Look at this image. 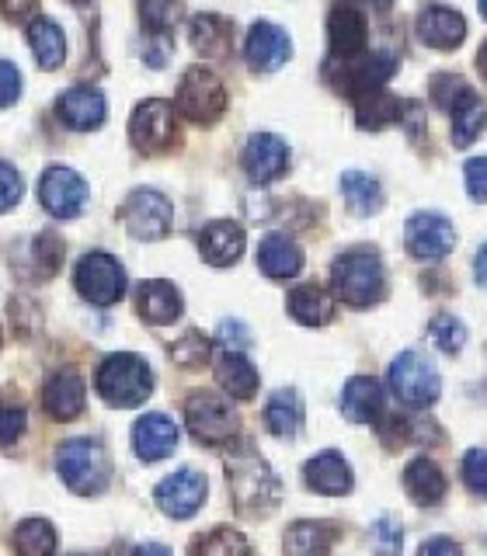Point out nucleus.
Returning a JSON list of instances; mask_svg holds the SVG:
<instances>
[{
	"instance_id": "40",
	"label": "nucleus",
	"mask_w": 487,
	"mask_h": 556,
	"mask_svg": "<svg viewBox=\"0 0 487 556\" xmlns=\"http://www.w3.org/2000/svg\"><path fill=\"white\" fill-rule=\"evenodd\" d=\"M209 355H213V348H209L205 334H199V330H188V334H182L171 344V358L178 369H202Z\"/></svg>"
},
{
	"instance_id": "18",
	"label": "nucleus",
	"mask_w": 487,
	"mask_h": 556,
	"mask_svg": "<svg viewBox=\"0 0 487 556\" xmlns=\"http://www.w3.org/2000/svg\"><path fill=\"white\" fill-rule=\"evenodd\" d=\"M104 112H109V104H104V94L91 84H77L70 87V91L57 101V115L66 129L74 132H91L104 122Z\"/></svg>"
},
{
	"instance_id": "28",
	"label": "nucleus",
	"mask_w": 487,
	"mask_h": 556,
	"mask_svg": "<svg viewBox=\"0 0 487 556\" xmlns=\"http://www.w3.org/2000/svg\"><path fill=\"white\" fill-rule=\"evenodd\" d=\"M286 309L292 313L296 324L303 327H324L335 317V300H330V292L317 282H307V286H296L286 300Z\"/></svg>"
},
{
	"instance_id": "57",
	"label": "nucleus",
	"mask_w": 487,
	"mask_h": 556,
	"mask_svg": "<svg viewBox=\"0 0 487 556\" xmlns=\"http://www.w3.org/2000/svg\"><path fill=\"white\" fill-rule=\"evenodd\" d=\"M70 556H80V553H70Z\"/></svg>"
},
{
	"instance_id": "36",
	"label": "nucleus",
	"mask_w": 487,
	"mask_h": 556,
	"mask_svg": "<svg viewBox=\"0 0 487 556\" xmlns=\"http://www.w3.org/2000/svg\"><path fill=\"white\" fill-rule=\"evenodd\" d=\"M341 191H345V202L352 205V213L359 216H373L383 208V188L373 174H365V170H345Z\"/></svg>"
},
{
	"instance_id": "32",
	"label": "nucleus",
	"mask_w": 487,
	"mask_h": 556,
	"mask_svg": "<svg viewBox=\"0 0 487 556\" xmlns=\"http://www.w3.org/2000/svg\"><path fill=\"white\" fill-rule=\"evenodd\" d=\"M404 491L411 494V501L432 508V504H439L446 497V477H442V469L435 466L432 459H425V456L411 459L408 469H404Z\"/></svg>"
},
{
	"instance_id": "35",
	"label": "nucleus",
	"mask_w": 487,
	"mask_h": 556,
	"mask_svg": "<svg viewBox=\"0 0 487 556\" xmlns=\"http://www.w3.org/2000/svg\"><path fill=\"white\" fill-rule=\"evenodd\" d=\"M355 118L362 129H387L394 122L404 118V101L387 94V91H373V94H362L355 98Z\"/></svg>"
},
{
	"instance_id": "55",
	"label": "nucleus",
	"mask_w": 487,
	"mask_h": 556,
	"mask_svg": "<svg viewBox=\"0 0 487 556\" xmlns=\"http://www.w3.org/2000/svg\"><path fill=\"white\" fill-rule=\"evenodd\" d=\"M480 14L487 17V0H480Z\"/></svg>"
},
{
	"instance_id": "26",
	"label": "nucleus",
	"mask_w": 487,
	"mask_h": 556,
	"mask_svg": "<svg viewBox=\"0 0 487 556\" xmlns=\"http://www.w3.org/2000/svg\"><path fill=\"white\" fill-rule=\"evenodd\" d=\"M341 410L348 421L355 425H373L383 417V387L373 376H355L345 382L341 393Z\"/></svg>"
},
{
	"instance_id": "30",
	"label": "nucleus",
	"mask_w": 487,
	"mask_h": 556,
	"mask_svg": "<svg viewBox=\"0 0 487 556\" xmlns=\"http://www.w3.org/2000/svg\"><path fill=\"white\" fill-rule=\"evenodd\" d=\"M188 42H191V49L199 52V56L220 60V56L230 52L234 28L220 14H196V17H191V28H188Z\"/></svg>"
},
{
	"instance_id": "47",
	"label": "nucleus",
	"mask_w": 487,
	"mask_h": 556,
	"mask_svg": "<svg viewBox=\"0 0 487 556\" xmlns=\"http://www.w3.org/2000/svg\"><path fill=\"white\" fill-rule=\"evenodd\" d=\"M373 535H376V546L383 556H397L400 553V526L394 518H379L373 526Z\"/></svg>"
},
{
	"instance_id": "41",
	"label": "nucleus",
	"mask_w": 487,
	"mask_h": 556,
	"mask_svg": "<svg viewBox=\"0 0 487 556\" xmlns=\"http://www.w3.org/2000/svg\"><path fill=\"white\" fill-rule=\"evenodd\" d=\"M32 265L35 278H52L63 265V240L57 233H39L32 240Z\"/></svg>"
},
{
	"instance_id": "34",
	"label": "nucleus",
	"mask_w": 487,
	"mask_h": 556,
	"mask_svg": "<svg viewBox=\"0 0 487 556\" xmlns=\"http://www.w3.org/2000/svg\"><path fill=\"white\" fill-rule=\"evenodd\" d=\"M265 425L275 439H292L303 425V400L296 390H275L265 404Z\"/></svg>"
},
{
	"instance_id": "4",
	"label": "nucleus",
	"mask_w": 487,
	"mask_h": 556,
	"mask_svg": "<svg viewBox=\"0 0 487 556\" xmlns=\"http://www.w3.org/2000/svg\"><path fill=\"white\" fill-rule=\"evenodd\" d=\"M57 473L74 494L95 497L112 480V459L95 439H70L57 452Z\"/></svg>"
},
{
	"instance_id": "24",
	"label": "nucleus",
	"mask_w": 487,
	"mask_h": 556,
	"mask_svg": "<svg viewBox=\"0 0 487 556\" xmlns=\"http://www.w3.org/2000/svg\"><path fill=\"white\" fill-rule=\"evenodd\" d=\"M303 480L310 491L327 494V497H341L352 491V466L345 463L338 452H321L303 466Z\"/></svg>"
},
{
	"instance_id": "56",
	"label": "nucleus",
	"mask_w": 487,
	"mask_h": 556,
	"mask_svg": "<svg viewBox=\"0 0 487 556\" xmlns=\"http://www.w3.org/2000/svg\"><path fill=\"white\" fill-rule=\"evenodd\" d=\"M70 4H84V0H70Z\"/></svg>"
},
{
	"instance_id": "54",
	"label": "nucleus",
	"mask_w": 487,
	"mask_h": 556,
	"mask_svg": "<svg viewBox=\"0 0 487 556\" xmlns=\"http://www.w3.org/2000/svg\"><path fill=\"white\" fill-rule=\"evenodd\" d=\"M477 63H480V74L487 77V42L480 46V60H477Z\"/></svg>"
},
{
	"instance_id": "45",
	"label": "nucleus",
	"mask_w": 487,
	"mask_h": 556,
	"mask_svg": "<svg viewBox=\"0 0 487 556\" xmlns=\"http://www.w3.org/2000/svg\"><path fill=\"white\" fill-rule=\"evenodd\" d=\"M17 202H22V174L8 161H0V213H8Z\"/></svg>"
},
{
	"instance_id": "53",
	"label": "nucleus",
	"mask_w": 487,
	"mask_h": 556,
	"mask_svg": "<svg viewBox=\"0 0 487 556\" xmlns=\"http://www.w3.org/2000/svg\"><path fill=\"white\" fill-rule=\"evenodd\" d=\"M474 271H477V282L487 286V243L477 251V265H474Z\"/></svg>"
},
{
	"instance_id": "21",
	"label": "nucleus",
	"mask_w": 487,
	"mask_h": 556,
	"mask_svg": "<svg viewBox=\"0 0 487 556\" xmlns=\"http://www.w3.org/2000/svg\"><path fill=\"white\" fill-rule=\"evenodd\" d=\"M182 292L164 278H147V282L136 286V313L153 327L174 324L182 317Z\"/></svg>"
},
{
	"instance_id": "16",
	"label": "nucleus",
	"mask_w": 487,
	"mask_h": 556,
	"mask_svg": "<svg viewBox=\"0 0 487 556\" xmlns=\"http://www.w3.org/2000/svg\"><path fill=\"white\" fill-rule=\"evenodd\" d=\"M84 400H87V387L77 369L49 372L46 387H42V407L52 421H74V417L84 410Z\"/></svg>"
},
{
	"instance_id": "31",
	"label": "nucleus",
	"mask_w": 487,
	"mask_h": 556,
	"mask_svg": "<svg viewBox=\"0 0 487 556\" xmlns=\"http://www.w3.org/2000/svg\"><path fill=\"white\" fill-rule=\"evenodd\" d=\"M216 382L223 387L226 396L234 400H251L258 393V369L244 358L240 352H223L216 358Z\"/></svg>"
},
{
	"instance_id": "9",
	"label": "nucleus",
	"mask_w": 487,
	"mask_h": 556,
	"mask_svg": "<svg viewBox=\"0 0 487 556\" xmlns=\"http://www.w3.org/2000/svg\"><path fill=\"white\" fill-rule=\"evenodd\" d=\"M178 112L188 122H199L209 126L226 112V87L223 80L205 66H191L185 70V77L178 84Z\"/></svg>"
},
{
	"instance_id": "19",
	"label": "nucleus",
	"mask_w": 487,
	"mask_h": 556,
	"mask_svg": "<svg viewBox=\"0 0 487 556\" xmlns=\"http://www.w3.org/2000/svg\"><path fill=\"white\" fill-rule=\"evenodd\" d=\"M244 243H248V237H244L240 223L213 219V223H205L202 233H199V254L209 261V265L226 268V265H237V261H240Z\"/></svg>"
},
{
	"instance_id": "50",
	"label": "nucleus",
	"mask_w": 487,
	"mask_h": 556,
	"mask_svg": "<svg viewBox=\"0 0 487 556\" xmlns=\"http://www.w3.org/2000/svg\"><path fill=\"white\" fill-rule=\"evenodd\" d=\"M35 8H39V0H0V14L11 17V22H25Z\"/></svg>"
},
{
	"instance_id": "3",
	"label": "nucleus",
	"mask_w": 487,
	"mask_h": 556,
	"mask_svg": "<svg viewBox=\"0 0 487 556\" xmlns=\"http://www.w3.org/2000/svg\"><path fill=\"white\" fill-rule=\"evenodd\" d=\"M95 387L104 396V404L126 410V407H139L153 393V372L139 355L115 352L109 358H101Z\"/></svg>"
},
{
	"instance_id": "25",
	"label": "nucleus",
	"mask_w": 487,
	"mask_h": 556,
	"mask_svg": "<svg viewBox=\"0 0 487 556\" xmlns=\"http://www.w3.org/2000/svg\"><path fill=\"white\" fill-rule=\"evenodd\" d=\"M258 268L275 282H286L303 271V251L286 233H269L258 248Z\"/></svg>"
},
{
	"instance_id": "10",
	"label": "nucleus",
	"mask_w": 487,
	"mask_h": 556,
	"mask_svg": "<svg viewBox=\"0 0 487 556\" xmlns=\"http://www.w3.org/2000/svg\"><path fill=\"white\" fill-rule=\"evenodd\" d=\"M129 139L139 153H164L174 139H178V115H174V104H167L161 98L136 104V112L129 118Z\"/></svg>"
},
{
	"instance_id": "11",
	"label": "nucleus",
	"mask_w": 487,
	"mask_h": 556,
	"mask_svg": "<svg viewBox=\"0 0 487 556\" xmlns=\"http://www.w3.org/2000/svg\"><path fill=\"white\" fill-rule=\"evenodd\" d=\"M122 223H126L129 237L136 240H161L171 233V202L167 195H161V191L153 188H136L133 195L122 202Z\"/></svg>"
},
{
	"instance_id": "43",
	"label": "nucleus",
	"mask_w": 487,
	"mask_h": 556,
	"mask_svg": "<svg viewBox=\"0 0 487 556\" xmlns=\"http://www.w3.org/2000/svg\"><path fill=\"white\" fill-rule=\"evenodd\" d=\"M25 428H28V410L22 404H14V400L0 396V448L17 445Z\"/></svg>"
},
{
	"instance_id": "12",
	"label": "nucleus",
	"mask_w": 487,
	"mask_h": 556,
	"mask_svg": "<svg viewBox=\"0 0 487 556\" xmlns=\"http://www.w3.org/2000/svg\"><path fill=\"white\" fill-rule=\"evenodd\" d=\"M39 199L49 216L57 219H74L87 205V181L70 167H49L39 181Z\"/></svg>"
},
{
	"instance_id": "37",
	"label": "nucleus",
	"mask_w": 487,
	"mask_h": 556,
	"mask_svg": "<svg viewBox=\"0 0 487 556\" xmlns=\"http://www.w3.org/2000/svg\"><path fill=\"white\" fill-rule=\"evenodd\" d=\"M14 553L17 556H57V529L46 518H25L14 529Z\"/></svg>"
},
{
	"instance_id": "29",
	"label": "nucleus",
	"mask_w": 487,
	"mask_h": 556,
	"mask_svg": "<svg viewBox=\"0 0 487 556\" xmlns=\"http://www.w3.org/2000/svg\"><path fill=\"white\" fill-rule=\"evenodd\" d=\"M338 529L330 521H292L286 529L283 549L286 556H327L335 546Z\"/></svg>"
},
{
	"instance_id": "22",
	"label": "nucleus",
	"mask_w": 487,
	"mask_h": 556,
	"mask_svg": "<svg viewBox=\"0 0 487 556\" xmlns=\"http://www.w3.org/2000/svg\"><path fill=\"white\" fill-rule=\"evenodd\" d=\"M178 445V425L167 414H143L133 425V448L143 463H157L174 452Z\"/></svg>"
},
{
	"instance_id": "17",
	"label": "nucleus",
	"mask_w": 487,
	"mask_h": 556,
	"mask_svg": "<svg viewBox=\"0 0 487 556\" xmlns=\"http://www.w3.org/2000/svg\"><path fill=\"white\" fill-rule=\"evenodd\" d=\"M244 56H248V66L258 70V74H272V70L283 66L292 56V42L289 35L272 25V22H258L248 31V42H244Z\"/></svg>"
},
{
	"instance_id": "13",
	"label": "nucleus",
	"mask_w": 487,
	"mask_h": 556,
	"mask_svg": "<svg viewBox=\"0 0 487 556\" xmlns=\"http://www.w3.org/2000/svg\"><path fill=\"white\" fill-rule=\"evenodd\" d=\"M404 243L417 261H442L457 248V230L439 213H414L404 226Z\"/></svg>"
},
{
	"instance_id": "14",
	"label": "nucleus",
	"mask_w": 487,
	"mask_h": 556,
	"mask_svg": "<svg viewBox=\"0 0 487 556\" xmlns=\"http://www.w3.org/2000/svg\"><path fill=\"white\" fill-rule=\"evenodd\" d=\"M205 494H209V483L199 469H178V473H171L157 483V491H153L161 511L171 518H191L202 508Z\"/></svg>"
},
{
	"instance_id": "5",
	"label": "nucleus",
	"mask_w": 487,
	"mask_h": 556,
	"mask_svg": "<svg viewBox=\"0 0 487 556\" xmlns=\"http://www.w3.org/2000/svg\"><path fill=\"white\" fill-rule=\"evenodd\" d=\"M185 425L191 439H199L202 445H230L240 431V417L230 400L216 393H196L185 404Z\"/></svg>"
},
{
	"instance_id": "48",
	"label": "nucleus",
	"mask_w": 487,
	"mask_h": 556,
	"mask_svg": "<svg viewBox=\"0 0 487 556\" xmlns=\"http://www.w3.org/2000/svg\"><path fill=\"white\" fill-rule=\"evenodd\" d=\"M466 191L477 202H487V156H477V161L466 164Z\"/></svg>"
},
{
	"instance_id": "39",
	"label": "nucleus",
	"mask_w": 487,
	"mask_h": 556,
	"mask_svg": "<svg viewBox=\"0 0 487 556\" xmlns=\"http://www.w3.org/2000/svg\"><path fill=\"white\" fill-rule=\"evenodd\" d=\"M182 14H185L182 0H139V22L153 35H167L171 39V31L182 22Z\"/></svg>"
},
{
	"instance_id": "44",
	"label": "nucleus",
	"mask_w": 487,
	"mask_h": 556,
	"mask_svg": "<svg viewBox=\"0 0 487 556\" xmlns=\"http://www.w3.org/2000/svg\"><path fill=\"white\" fill-rule=\"evenodd\" d=\"M463 480L477 497H487V452L484 448H470L463 459Z\"/></svg>"
},
{
	"instance_id": "8",
	"label": "nucleus",
	"mask_w": 487,
	"mask_h": 556,
	"mask_svg": "<svg viewBox=\"0 0 487 556\" xmlns=\"http://www.w3.org/2000/svg\"><path fill=\"white\" fill-rule=\"evenodd\" d=\"M74 286L87 303L95 306H112L126 295V268L118 265L112 254L91 251L77 261L74 268Z\"/></svg>"
},
{
	"instance_id": "33",
	"label": "nucleus",
	"mask_w": 487,
	"mask_h": 556,
	"mask_svg": "<svg viewBox=\"0 0 487 556\" xmlns=\"http://www.w3.org/2000/svg\"><path fill=\"white\" fill-rule=\"evenodd\" d=\"M28 46L42 70H60L66 60V35L57 22H49V17H35L28 25Z\"/></svg>"
},
{
	"instance_id": "1",
	"label": "nucleus",
	"mask_w": 487,
	"mask_h": 556,
	"mask_svg": "<svg viewBox=\"0 0 487 556\" xmlns=\"http://www.w3.org/2000/svg\"><path fill=\"white\" fill-rule=\"evenodd\" d=\"M226 477H230V497L237 504V511L248 518L272 515L278 497H283V486H278L272 466L251 445L234 448L226 456Z\"/></svg>"
},
{
	"instance_id": "20",
	"label": "nucleus",
	"mask_w": 487,
	"mask_h": 556,
	"mask_svg": "<svg viewBox=\"0 0 487 556\" xmlns=\"http://www.w3.org/2000/svg\"><path fill=\"white\" fill-rule=\"evenodd\" d=\"M327 39H330V56L335 60H352L362 56L365 42H370V31H365V17L359 8L341 4L330 11L327 17Z\"/></svg>"
},
{
	"instance_id": "46",
	"label": "nucleus",
	"mask_w": 487,
	"mask_h": 556,
	"mask_svg": "<svg viewBox=\"0 0 487 556\" xmlns=\"http://www.w3.org/2000/svg\"><path fill=\"white\" fill-rule=\"evenodd\" d=\"M17 98H22V74L11 60H0V109H11Z\"/></svg>"
},
{
	"instance_id": "6",
	"label": "nucleus",
	"mask_w": 487,
	"mask_h": 556,
	"mask_svg": "<svg viewBox=\"0 0 487 556\" xmlns=\"http://www.w3.org/2000/svg\"><path fill=\"white\" fill-rule=\"evenodd\" d=\"M390 390L404 407H432L439 400L442 379L422 352H404L390 362Z\"/></svg>"
},
{
	"instance_id": "27",
	"label": "nucleus",
	"mask_w": 487,
	"mask_h": 556,
	"mask_svg": "<svg viewBox=\"0 0 487 556\" xmlns=\"http://www.w3.org/2000/svg\"><path fill=\"white\" fill-rule=\"evenodd\" d=\"M449 115H452V143L457 147H470L487 126V104L474 87H463L457 101L449 104Z\"/></svg>"
},
{
	"instance_id": "15",
	"label": "nucleus",
	"mask_w": 487,
	"mask_h": 556,
	"mask_svg": "<svg viewBox=\"0 0 487 556\" xmlns=\"http://www.w3.org/2000/svg\"><path fill=\"white\" fill-rule=\"evenodd\" d=\"M289 167V147L286 139H278L272 132H254L244 147V170L254 185H269L275 178H283Z\"/></svg>"
},
{
	"instance_id": "38",
	"label": "nucleus",
	"mask_w": 487,
	"mask_h": 556,
	"mask_svg": "<svg viewBox=\"0 0 487 556\" xmlns=\"http://www.w3.org/2000/svg\"><path fill=\"white\" fill-rule=\"evenodd\" d=\"M191 556H251V543L237 529H213L191 543Z\"/></svg>"
},
{
	"instance_id": "2",
	"label": "nucleus",
	"mask_w": 487,
	"mask_h": 556,
	"mask_svg": "<svg viewBox=\"0 0 487 556\" xmlns=\"http://www.w3.org/2000/svg\"><path fill=\"white\" fill-rule=\"evenodd\" d=\"M330 289L348 306H373L387 292V271L376 251H345L330 265Z\"/></svg>"
},
{
	"instance_id": "52",
	"label": "nucleus",
	"mask_w": 487,
	"mask_h": 556,
	"mask_svg": "<svg viewBox=\"0 0 487 556\" xmlns=\"http://www.w3.org/2000/svg\"><path fill=\"white\" fill-rule=\"evenodd\" d=\"M129 556H171V549L161 546V543H143V546H136Z\"/></svg>"
},
{
	"instance_id": "51",
	"label": "nucleus",
	"mask_w": 487,
	"mask_h": 556,
	"mask_svg": "<svg viewBox=\"0 0 487 556\" xmlns=\"http://www.w3.org/2000/svg\"><path fill=\"white\" fill-rule=\"evenodd\" d=\"M417 556H463V549L452 543V539H428V543L417 549Z\"/></svg>"
},
{
	"instance_id": "7",
	"label": "nucleus",
	"mask_w": 487,
	"mask_h": 556,
	"mask_svg": "<svg viewBox=\"0 0 487 556\" xmlns=\"http://www.w3.org/2000/svg\"><path fill=\"white\" fill-rule=\"evenodd\" d=\"M397 74V60L390 52H362V56L352 60H335L327 63V77L338 91L362 98V94H373L383 91V84Z\"/></svg>"
},
{
	"instance_id": "49",
	"label": "nucleus",
	"mask_w": 487,
	"mask_h": 556,
	"mask_svg": "<svg viewBox=\"0 0 487 556\" xmlns=\"http://www.w3.org/2000/svg\"><path fill=\"white\" fill-rule=\"evenodd\" d=\"M220 341L223 344H237V348H244V344H248L251 341V334H248V327H244V324H237V320H223L220 324Z\"/></svg>"
},
{
	"instance_id": "23",
	"label": "nucleus",
	"mask_w": 487,
	"mask_h": 556,
	"mask_svg": "<svg viewBox=\"0 0 487 556\" xmlns=\"http://www.w3.org/2000/svg\"><path fill=\"white\" fill-rule=\"evenodd\" d=\"M417 39L432 49H457L466 39V22L463 14L442 4H428L417 14Z\"/></svg>"
},
{
	"instance_id": "42",
	"label": "nucleus",
	"mask_w": 487,
	"mask_h": 556,
	"mask_svg": "<svg viewBox=\"0 0 487 556\" xmlns=\"http://www.w3.org/2000/svg\"><path fill=\"white\" fill-rule=\"evenodd\" d=\"M428 334L446 355H457L463 348V341H466V327H463V320L452 317V313H439V317L428 324Z\"/></svg>"
}]
</instances>
